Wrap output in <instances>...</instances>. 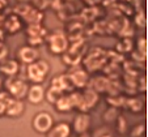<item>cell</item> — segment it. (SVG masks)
Returning a JSON list of instances; mask_svg holds the SVG:
<instances>
[{
	"mask_svg": "<svg viewBox=\"0 0 148 137\" xmlns=\"http://www.w3.org/2000/svg\"><path fill=\"white\" fill-rule=\"evenodd\" d=\"M81 62L84 64V69L88 73L97 72V71L102 69L103 65L106 64V50L101 47L90 48Z\"/></svg>",
	"mask_w": 148,
	"mask_h": 137,
	"instance_id": "obj_1",
	"label": "cell"
},
{
	"mask_svg": "<svg viewBox=\"0 0 148 137\" xmlns=\"http://www.w3.org/2000/svg\"><path fill=\"white\" fill-rule=\"evenodd\" d=\"M46 42L49 43V50L54 55H63L68 50V46H70L67 34L62 29H56L53 33L47 34Z\"/></svg>",
	"mask_w": 148,
	"mask_h": 137,
	"instance_id": "obj_2",
	"label": "cell"
},
{
	"mask_svg": "<svg viewBox=\"0 0 148 137\" xmlns=\"http://www.w3.org/2000/svg\"><path fill=\"white\" fill-rule=\"evenodd\" d=\"M50 72V64L45 59H38L26 67V75L33 84H42Z\"/></svg>",
	"mask_w": 148,
	"mask_h": 137,
	"instance_id": "obj_3",
	"label": "cell"
},
{
	"mask_svg": "<svg viewBox=\"0 0 148 137\" xmlns=\"http://www.w3.org/2000/svg\"><path fill=\"white\" fill-rule=\"evenodd\" d=\"M28 87L29 85L23 78H18L17 76L8 77L5 81V92H8L11 97L14 99H24L26 97V93H28Z\"/></svg>",
	"mask_w": 148,
	"mask_h": 137,
	"instance_id": "obj_4",
	"label": "cell"
},
{
	"mask_svg": "<svg viewBox=\"0 0 148 137\" xmlns=\"http://www.w3.org/2000/svg\"><path fill=\"white\" fill-rule=\"evenodd\" d=\"M47 29L42 24H34V25H28L26 28V35H28V46L37 47L41 46L42 43L46 42V37H47Z\"/></svg>",
	"mask_w": 148,
	"mask_h": 137,
	"instance_id": "obj_5",
	"label": "cell"
},
{
	"mask_svg": "<svg viewBox=\"0 0 148 137\" xmlns=\"http://www.w3.org/2000/svg\"><path fill=\"white\" fill-rule=\"evenodd\" d=\"M67 76L70 78L71 84L73 85V87L77 89H85L88 86V82L90 80V75L81 67H72L67 72Z\"/></svg>",
	"mask_w": 148,
	"mask_h": 137,
	"instance_id": "obj_6",
	"label": "cell"
},
{
	"mask_svg": "<svg viewBox=\"0 0 148 137\" xmlns=\"http://www.w3.org/2000/svg\"><path fill=\"white\" fill-rule=\"evenodd\" d=\"M32 125H33L34 131L38 133H47L54 125V119L49 112L41 111L34 115Z\"/></svg>",
	"mask_w": 148,
	"mask_h": 137,
	"instance_id": "obj_7",
	"label": "cell"
},
{
	"mask_svg": "<svg viewBox=\"0 0 148 137\" xmlns=\"http://www.w3.org/2000/svg\"><path fill=\"white\" fill-rule=\"evenodd\" d=\"M81 97H83V102H81V106L79 109L80 112H87L88 114V111L92 110L93 107H96V104L100 101V94L88 86L81 93Z\"/></svg>",
	"mask_w": 148,
	"mask_h": 137,
	"instance_id": "obj_8",
	"label": "cell"
},
{
	"mask_svg": "<svg viewBox=\"0 0 148 137\" xmlns=\"http://www.w3.org/2000/svg\"><path fill=\"white\" fill-rule=\"evenodd\" d=\"M3 29L8 34H16L17 31H20L21 29H23V20L11 12V13H8V14L4 16Z\"/></svg>",
	"mask_w": 148,
	"mask_h": 137,
	"instance_id": "obj_9",
	"label": "cell"
},
{
	"mask_svg": "<svg viewBox=\"0 0 148 137\" xmlns=\"http://www.w3.org/2000/svg\"><path fill=\"white\" fill-rule=\"evenodd\" d=\"M17 58H18L20 63L29 65L36 60H38V50L32 46H23L17 50Z\"/></svg>",
	"mask_w": 148,
	"mask_h": 137,
	"instance_id": "obj_10",
	"label": "cell"
},
{
	"mask_svg": "<svg viewBox=\"0 0 148 137\" xmlns=\"http://www.w3.org/2000/svg\"><path fill=\"white\" fill-rule=\"evenodd\" d=\"M45 87L42 86V84H33L28 87V93H26V99L33 104H39L43 99H45Z\"/></svg>",
	"mask_w": 148,
	"mask_h": 137,
	"instance_id": "obj_11",
	"label": "cell"
},
{
	"mask_svg": "<svg viewBox=\"0 0 148 137\" xmlns=\"http://www.w3.org/2000/svg\"><path fill=\"white\" fill-rule=\"evenodd\" d=\"M72 127H73V131L77 134H83L85 132H88V129L90 127V116L87 112H80L75 117Z\"/></svg>",
	"mask_w": 148,
	"mask_h": 137,
	"instance_id": "obj_12",
	"label": "cell"
},
{
	"mask_svg": "<svg viewBox=\"0 0 148 137\" xmlns=\"http://www.w3.org/2000/svg\"><path fill=\"white\" fill-rule=\"evenodd\" d=\"M51 87L58 89L59 92H62V93H64V92H70L71 93L73 90V85L71 84L67 73L55 76V77L51 80Z\"/></svg>",
	"mask_w": 148,
	"mask_h": 137,
	"instance_id": "obj_13",
	"label": "cell"
},
{
	"mask_svg": "<svg viewBox=\"0 0 148 137\" xmlns=\"http://www.w3.org/2000/svg\"><path fill=\"white\" fill-rule=\"evenodd\" d=\"M20 71V63L14 59H5L0 62V73L5 75L7 77H14Z\"/></svg>",
	"mask_w": 148,
	"mask_h": 137,
	"instance_id": "obj_14",
	"label": "cell"
},
{
	"mask_svg": "<svg viewBox=\"0 0 148 137\" xmlns=\"http://www.w3.org/2000/svg\"><path fill=\"white\" fill-rule=\"evenodd\" d=\"M110 84V78L106 76H95L93 78H90L89 82H88V87L93 89L95 92L100 93H106L108 87Z\"/></svg>",
	"mask_w": 148,
	"mask_h": 137,
	"instance_id": "obj_15",
	"label": "cell"
},
{
	"mask_svg": "<svg viewBox=\"0 0 148 137\" xmlns=\"http://www.w3.org/2000/svg\"><path fill=\"white\" fill-rule=\"evenodd\" d=\"M24 111H25V104H24L23 99H14L12 98L9 103L7 104L5 109V115L11 117H17L20 115H23Z\"/></svg>",
	"mask_w": 148,
	"mask_h": 137,
	"instance_id": "obj_16",
	"label": "cell"
},
{
	"mask_svg": "<svg viewBox=\"0 0 148 137\" xmlns=\"http://www.w3.org/2000/svg\"><path fill=\"white\" fill-rule=\"evenodd\" d=\"M47 137H70L71 134V125L68 123H58L54 124L53 128L47 132Z\"/></svg>",
	"mask_w": 148,
	"mask_h": 137,
	"instance_id": "obj_17",
	"label": "cell"
},
{
	"mask_svg": "<svg viewBox=\"0 0 148 137\" xmlns=\"http://www.w3.org/2000/svg\"><path fill=\"white\" fill-rule=\"evenodd\" d=\"M43 18H45V13L42 11H39V9H36L32 7L28 11V13L21 20H23L24 22L28 24V25H34V24H42Z\"/></svg>",
	"mask_w": 148,
	"mask_h": 137,
	"instance_id": "obj_18",
	"label": "cell"
},
{
	"mask_svg": "<svg viewBox=\"0 0 148 137\" xmlns=\"http://www.w3.org/2000/svg\"><path fill=\"white\" fill-rule=\"evenodd\" d=\"M98 16H100V8L98 7H85L84 9H81V13L79 17L81 18L83 22L90 24L95 22Z\"/></svg>",
	"mask_w": 148,
	"mask_h": 137,
	"instance_id": "obj_19",
	"label": "cell"
},
{
	"mask_svg": "<svg viewBox=\"0 0 148 137\" xmlns=\"http://www.w3.org/2000/svg\"><path fill=\"white\" fill-rule=\"evenodd\" d=\"M126 109H129L131 112L134 114H139L144 110V102H143L142 98L139 97H131V98H127L126 99V104H125Z\"/></svg>",
	"mask_w": 148,
	"mask_h": 137,
	"instance_id": "obj_20",
	"label": "cell"
},
{
	"mask_svg": "<svg viewBox=\"0 0 148 137\" xmlns=\"http://www.w3.org/2000/svg\"><path fill=\"white\" fill-rule=\"evenodd\" d=\"M132 47H134V43H132V39L131 38H122L119 42L117 43V46H115V50H117L118 54L123 55V54L131 52Z\"/></svg>",
	"mask_w": 148,
	"mask_h": 137,
	"instance_id": "obj_21",
	"label": "cell"
},
{
	"mask_svg": "<svg viewBox=\"0 0 148 137\" xmlns=\"http://www.w3.org/2000/svg\"><path fill=\"white\" fill-rule=\"evenodd\" d=\"M54 106H55V109L58 110L59 112H70L71 110H73L72 104H71L70 98H68V95H64V94L59 98Z\"/></svg>",
	"mask_w": 148,
	"mask_h": 137,
	"instance_id": "obj_22",
	"label": "cell"
},
{
	"mask_svg": "<svg viewBox=\"0 0 148 137\" xmlns=\"http://www.w3.org/2000/svg\"><path fill=\"white\" fill-rule=\"evenodd\" d=\"M126 99H127V97H123V95H121V94H118V95H108L106 102L109 103L110 107L121 109V107H125Z\"/></svg>",
	"mask_w": 148,
	"mask_h": 137,
	"instance_id": "obj_23",
	"label": "cell"
},
{
	"mask_svg": "<svg viewBox=\"0 0 148 137\" xmlns=\"http://www.w3.org/2000/svg\"><path fill=\"white\" fill-rule=\"evenodd\" d=\"M93 33H97L100 35L103 34H110L112 33V29L110 25L106 20H102V21H95V25H93Z\"/></svg>",
	"mask_w": 148,
	"mask_h": 137,
	"instance_id": "obj_24",
	"label": "cell"
},
{
	"mask_svg": "<svg viewBox=\"0 0 148 137\" xmlns=\"http://www.w3.org/2000/svg\"><path fill=\"white\" fill-rule=\"evenodd\" d=\"M63 95V93L62 92H59L58 89H54V87H49L47 90L45 92V99H47V102L49 103H51V104H55L56 103V101H58L59 98Z\"/></svg>",
	"mask_w": 148,
	"mask_h": 137,
	"instance_id": "obj_25",
	"label": "cell"
},
{
	"mask_svg": "<svg viewBox=\"0 0 148 137\" xmlns=\"http://www.w3.org/2000/svg\"><path fill=\"white\" fill-rule=\"evenodd\" d=\"M119 116V112H118V109H114V107H109L106 111L102 114V119L105 123L110 124V123H114L117 120V117Z\"/></svg>",
	"mask_w": 148,
	"mask_h": 137,
	"instance_id": "obj_26",
	"label": "cell"
},
{
	"mask_svg": "<svg viewBox=\"0 0 148 137\" xmlns=\"http://www.w3.org/2000/svg\"><path fill=\"white\" fill-rule=\"evenodd\" d=\"M30 8H32V5L29 3H18V4H16V5L13 7L12 13H14L16 16H18L20 18H23V17L28 13V11Z\"/></svg>",
	"mask_w": 148,
	"mask_h": 137,
	"instance_id": "obj_27",
	"label": "cell"
},
{
	"mask_svg": "<svg viewBox=\"0 0 148 137\" xmlns=\"http://www.w3.org/2000/svg\"><path fill=\"white\" fill-rule=\"evenodd\" d=\"M92 137H114V131L108 125H102L95 129Z\"/></svg>",
	"mask_w": 148,
	"mask_h": 137,
	"instance_id": "obj_28",
	"label": "cell"
},
{
	"mask_svg": "<svg viewBox=\"0 0 148 137\" xmlns=\"http://www.w3.org/2000/svg\"><path fill=\"white\" fill-rule=\"evenodd\" d=\"M134 24L138 26V28H145L147 25V18H145V13L142 8L136 9L135 12V16H134Z\"/></svg>",
	"mask_w": 148,
	"mask_h": 137,
	"instance_id": "obj_29",
	"label": "cell"
},
{
	"mask_svg": "<svg viewBox=\"0 0 148 137\" xmlns=\"http://www.w3.org/2000/svg\"><path fill=\"white\" fill-rule=\"evenodd\" d=\"M115 123H117V131L119 132L121 134H123L126 131H127V120L125 119V116H118L117 120H115Z\"/></svg>",
	"mask_w": 148,
	"mask_h": 137,
	"instance_id": "obj_30",
	"label": "cell"
},
{
	"mask_svg": "<svg viewBox=\"0 0 148 137\" xmlns=\"http://www.w3.org/2000/svg\"><path fill=\"white\" fill-rule=\"evenodd\" d=\"M136 51L143 55H147V39L144 37H140L136 42Z\"/></svg>",
	"mask_w": 148,
	"mask_h": 137,
	"instance_id": "obj_31",
	"label": "cell"
},
{
	"mask_svg": "<svg viewBox=\"0 0 148 137\" xmlns=\"http://www.w3.org/2000/svg\"><path fill=\"white\" fill-rule=\"evenodd\" d=\"M145 132V125L144 124H138L134 128L131 129V133H130V137H142Z\"/></svg>",
	"mask_w": 148,
	"mask_h": 137,
	"instance_id": "obj_32",
	"label": "cell"
},
{
	"mask_svg": "<svg viewBox=\"0 0 148 137\" xmlns=\"http://www.w3.org/2000/svg\"><path fill=\"white\" fill-rule=\"evenodd\" d=\"M30 1V5L33 7V8L36 9H39V11H45L46 8H47V4H46V0H29Z\"/></svg>",
	"mask_w": 148,
	"mask_h": 137,
	"instance_id": "obj_33",
	"label": "cell"
},
{
	"mask_svg": "<svg viewBox=\"0 0 148 137\" xmlns=\"http://www.w3.org/2000/svg\"><path fill=\"white\" fill-rule=\"evenodd\" d=\"M46 4H47V7H50L51 9L58 12L59 9L62 8V5H63V1H62V0H46Z\"/></svg>",
	"mask_w": 148,
	"mask_h": 137,
	"instance_id": "obj_34",
	"label": "cell"
},
{
	"mask_svg": "<svg viewBox=\"0 0 148 137\" xmlns=\"http://www.w3.org/2000/svg\"><path fill=\"white\" fill-rule=\"evenodd\" d=\"M8 56V47L5 46V43L3 41H0V62L5 60Z\"/></svg>",
	"mask_w": 148,
	"mask_h": 137,
	"instance_id": "obj_35",
	"label": "cell"
},
{
	"mask_svg": "<svg viewBox=\"0 0 148 137\" xmlns=\"http://www.w3.org/2000/svg\"><path fill=\"white\" fill-rule=\"evenodd\" d=\"M136 87L143 93L147 90V78H145V76H140V81L136 82Z\"/></svg>",
	"mask_w": 148,
	"mask_h": 137,
	"instance_id": "obj_36",
	"label": "cell"
},
{
	"mask_svg": "<svg viewBox=\"0 0 148 137\" xmlns=\"http://www.w3.org/2000/svg\"><path fill=\"white\" fill-rule=\"evenodd\" d=\"M121 1H122V3L129 4V5H131L135 11L140 8V0H121Z\"/></svg>",
	"mask_w": 148,
	"mask_h": 137,
	"instance_id": "obj_37",
	"label": "cell"
},
{
	"mask_svg": "<svg viewBox=\"0 0 148 137\" xmlns=\"http://www.w3.org/2000/svg\"><path fill=\"white\" fill-rule=\"evenodd\" d=\"M102 0H84V3L87 4V7H98Z\"/></svg>",
	"mask_w": 148,
	"mask_h": 137,
	"instance_id": "obj_38",
	"label": "cell"
},
{
	"mask_svg": "<svg viewBox=\"0 0 148 137\" xmlns=\"http://www.w3.org/2000/svg\"><path fill=\"white\" fill-rule=\"evenodd\" d=\"M5 109H7V106L3 103V102H0V115H4L5 114Z\"/></svg>",
	"mask_w": 148,
	"mask_h": 137,
	"instance_id": "obj_39",
	"label": "cell"
},
{
	"mask_svg": "<svg viewBox=\"0 0 148 137\" xmlns=\"http://www.w3.org/2000/svg\"><path fill=\"white\" fill-rule=\"evenodd\" d=\"M79 137H92V134H89L88 132H85V133H83V134H79Z\"/></svg>",
	"mask_w": 148,
	"mask_h": 137,
	"instance_id": "obj_40",
	"label": "cell"
},
{
	"mask_svg": "<svg viewBox=\"0 0 148 137\" xmlns=\"http://www.w3.org/2000/svg\"><path fill=\"white\" fill-rule=\"evenodd\" d=\"M29 0H18V3H28Z\"/></svg>",
	"mask_w": 148,
	"mask_h": 137,
	"instance_id": "obj_41",
	"label": "cell"
},
{
	"mask_svg": "<svg viewBox=\"0 0 148 137\" xmlns=\"http://www.w3.org/2000/svg\"><path fill=\"white\" fill-rule=\"evenodd\" d=\"M1 86H3V80L0 78V89H1Z\"/></svg>",
	"mask_w": 148,
	"mask_h": 137,
	"instance_id": "obj_42",
	"label": "cell"
},
{
	"mask_svg": "<svg viewBox=\"0 0 148 137\" xmlns=\"http://www.w3.org/2000/svg\"><path fill=\"white\" fill-rule=\"evenodd\" d=\"M64 1H67V3H72V1H75V0H64Z\"/></svg>",
	"mask_w": 148,
	"mask_h": 137,
	"instance_id": "obj_43",
	"label": "cell"
}]
</instances>
